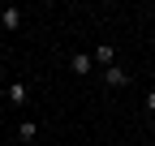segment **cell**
<instances>
[{"label":"cell","instance_id":"1","mask_svg":"<svg viewBox=\"0 0 155 146\" xmlns=\"http://www.w3.org/2000/svg\"><path fill=\"white\" fill-rule=\"evenodd\" d=\"M69 69L78 73V78H86V73L95 69V56H91V52H73V56H69Z\"/></svg>","mask_w":155,"mask_h":146},{"label":"cell","instance_id":"2","mask_svg":"<svg viewBox=\"0 0 155 146\" xmlns=\"http://www.w3.org/2000/svg\"><path fill=\"white\" fill-rule=\"evenodd\" d=\"M104 86H112V90H121V86H129V73H125L121 65H112V69H104Z\"/></svg>","mask_w":155,"mask_h":146},{"label":"cell","instance_id":"3","mask_svg":"<svg viewBox=\"0 0 155 146\" xmlns=\"http://www.w3.org/2000/svg\"><path fill=\"white\" fill-rule=\"evenodd\" d=\"M5 99H9V103H17V107H22V103L30 99V86H26V82H9V90H5Z\"/></svg>","mask_w":155,"mask_h":146},{"label":"cell","instance_id":"4","mask_svg":"<svg viewBox=\"0 0 155 146\" xmlns=\"http://www.w3.org/2000/svg\"><path fill=\"white\" fill-rule=\"evenodd\" d=\"M0 26H5V30H22V9H0Z\"/></svg>","mask_w":155,"mask_h":146},{"label":"cell","instance_id":"5","mask_svg":"<svg viewBox=\"0 0 155 146\" xmlns=\"http://www.w3.org/2000/svg\"><path fill=\"white\" fill-rule=\"evenodd\" d=\"M95 65L112 69V65H116V47H108V43H104V47H95Z\"/></svg>","mask_w":155,"mask_h":146},{"label":"cell","instance_id":"6","mask_svg":"<svg viewBox=\"0 0 155 146\" xmlns=\"http://www.w3.org/2000/svg\"><path fill=\"white\" fill-rule=\"evenodd\" d=\"M17 138H22V142H35V138H39V125H35V120H22V129H17Z\"/></svg>","mask_w":155,"mask_h":146},{"label":"cell","instance_id":"7","mask_svg":"<svg viewBox=\"0 0 155 146\" xmlns=\"http://www.w3.org/2000/svg\"><path fill=\"white\" fill-rule=\"evenodd\" d=\"M147 112H155V90H147Z\"/></svg>","mask_w":155,"mask_h":146}]
</instances>
